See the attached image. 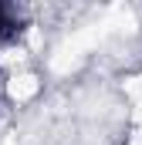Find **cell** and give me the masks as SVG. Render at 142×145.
<instances>
[{"instance_id":"1","label":"cell","mask_w":142,"mask_h":145,"mask_svg":"<svg viewBox=\"0 0 142 145\" xmlns=\"http://www.w3.org/2000/svg\"><path fill=\"white\" fill-rule=\"evenodd\" d=\"M20 31H24V17H20V10H17L14 3H3V0H0V44L17 40Z\"/></svg>"}]
</instances>
